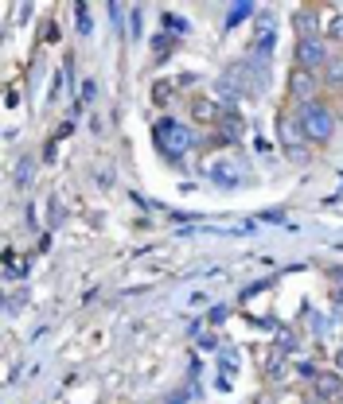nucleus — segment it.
I'll use <instances>...</instances> for the list:
<instances>
[{"instance_id":"f3484780","label":"nucleus","mask_w":343,"mask_h":404,"mask_svg":"<svg viewBox=\"0 0 343 404\" xmlns=\"http://www.w3.org/2000/svg\"><path fill=\"white\" fill-rule=\"evenodd\" d=\"M164 24H168L172 31H184L187 36V20H180V16H164Z\"/></svg>"},{"instance_id":"4468645a","label":"nucleus","mask_w":343,"mask_h":404,"mask_svg":"<svg viewBox=\"0 0 343 404\" xmlns=\"http://www.w3.org/2000/svg\"><path fill=\"white\" fill-rule=\"evenodd\" d=\"M172 47H176V39H172V36H160L156 39V59H168Z\"/></svg>"},{"instance_id":"dca6fc26","label":"nucleus","mask_w":343,"mask_h":404,"mask_svg":"<svg viewBox=\"0 0 343 404\" xmlns=\"http://www.w3.org/2000/svg\"><path fill=\"white\" fill-rule=\"evenodd\" d=\"M94 97H98V82H94V78H86V82H82V101H94Z\"/></svg>"},{"instance_id":"423d86ee","label":"nucleus","mask_w":343,"mask_h":404,"mask_svg":"<svg viewBox=\"0 0 343 404\" xmlns=\"http://www.w3.org/2000/svg\"><path fill=\"white\" fill-rule=\"evenodd\" d=\"M312 389H316L320 401H340L343 377H340V373H316V377H312Z\"/></svg>"},{"instance_id":"f03ea898","label":"nucleus","mask_w":343,"mask_h":404,"mask_svg":"<svg viewBox=\"0 0 343 404\" xmlns=\"http://www.w3.org/2000/svg\"><path fill=\"white\" fill-rule=\"evenodd\" d=\"M331 129H335V113H331L328 105L308 101V105L300 109V132H305V140L324 144V140H331Z\"/></svg>"},{"instance_id":"39448f33","label":"nucleus","mask_w":343,"mask_h":404,"mask_svg":"<svg viewBox=\"0 0 343 404\" xmlns=\"http://www.w3.org/2000/svg\"><path fill=\"white\" fill-rule=\"evenodd\" d=\"M289 90H293V97L296 101H312V94H316V74L312 71H300V66H296L293 71V78H289Z\"/></svg>"},{"instance_id":"9d476101","label":"nucleus","mask_w":343,"mask_h":404,"mask_svg":"<svg viewBox=\"0 0 343 404\" xmlns=\"http://www.w3.org/2000/svg\"><path fill=\"white\" fill-rule=\"evenodd\" d=\"M176 86H180V78H176V82H156V86H152V101H156V105H164V101L176 94Z\"/></svg>"},{"instance_id":"1a4fd4ad","label":"nucleus","mask_w":343,"mask_h":404,"mask_svg":"<svg viewBox=\"0 0 343 404\" xmlns=\"http://www.w3.org/2000/svg\"><path fill=\"white\" fill-rule=\"evenodd\" d=\"M296 31H300V39H316V20L308 12H296Z\"/></svg>"},{"instance_id":"20e7f679","label":"nucleus","mask_w":343,"mask_h":404,"mask_svg":"<svg viewBox=\"0 0 343 404\" xmlns=\"http://www.w3.org/2000/svg\"><path fill=\"white\" fill-rule=\"evenodd\" d=\"M273 43H277V31H273V20L261 16L257 20V39H254V62H265L273 55Z\"/></svg>"},{"instance_id":"ddd939ff","label":"nucleus","mask_w":343,"mask_h":404,"mask_svg":"<svg viewBox=\"0 0 343 404\" xmlns=\"http://www.w3.org/2000/svg\"><path fill=\"white\" fill-rule=\"evenodd\" d=\"M74 12H78V31H82V36H90V27H94V20H90V8H86V4H74Z\"/></svg>"},{"instance_id":"f257e3e1","label":"nucleus","mask_w":343,"mask_h":404,"mask_svg":"<svg viewBox=\"0 0 343 404\" xmlns=\"http://www.w3.org/2000/svg\"><path fill=\"white\" fill-rule=\"evenodd\" d=\"M152 136H156L164 155H184V152L196 148V132L187 129L184 121H172V117H160L156 125H152Z\"/></svg>"},{"instance_id":"a211bd4d","label":"nucleus","mask_w":343,"mask_h":404,"mask_svg":"<svg viewBox=\"0 0 343 404\" xmlns=\"http://www.w3.org/2000/svg\"><path fill=\"white\" fill-rule=\"evenodd\" d=\"M328 74H331V82L340 86V78H343V62H331V66H328Z\"/></svg>"},{"instance_id":"2eb2a0df","label":"nucleus","mask_w":343,"mask_h":404,"mask_svg":"<svg viewBox=\"0 0 343 404\" xmlns=\"http://www.w3.org/2000/svg\"><path fill=\"white\" fill-rule=\"evenodd\" d=\"M219 132L226 140H238V121H219Z\"/></svg>"},{"instance_id":"6ab92c4d","label":"nucleus","mask_w":343,"mask_h":404,"mask_svg":"<svg viewBox=\"0 0 343 404\" xmlns=\"http://www.w3.org/2000/svg\"><path fill=\"white\" fill-rule=\"evenodd\" d=\"M335 362H340V373H343V350H340V357H335Z\"/></svg>"},{"instance_id":"f8f14e48","label":"nucleus","mask_w":343,"mask_h":404,"mask_svg":"<svg viewBox=\"0 0 343 404\" xmlns=\"http://www.w3.org/2000/svg\"><path fill=\"white\" fill-rule=\"evenodd\" d=\"M328 39H335V43H343V12L328 16Z\"/></svg>"},{"instance_id":"6e6552de","label":"nucleus","mask_w":343,"mask_h":404,"mask_svg":"<svg viewBox=\"0 0 343 404\" xmlns=\"http://www.w3.org/2000/svg\"><path fill=\"white\" fill-rule=\"evenodd\" d=\"M36 179V160H20L16 164V187H27Z\"/></svg>"},{"instance_id":"0eeeda50","label":"nucleus","mask_w":343,"mask_h":404,"mask_svg":"<svg viewBox=\"0 0 343 404\" xmlns=\"http://www.w3.org/2000/svg\"><path fill=\"white\" fill-rule=\"evenodd\" d=\"M191 113H196V121H215V125L222 121V109L215 105L211 97H196V101H191Z\"/></svg>"},{"instance_id":"7ed1b4c3","label":"nucleus","mask_w":343,"mask_h":404,"mask_svg":"<svg viewBox=\"0 0 343 404\" xmlns=\"http://www.w3.org/2000/svg\"><path fill=\"white\" fill-rule=\"evenodd\" d=\"M296 62H300V71H316L328 62V51L320 39H300V47H296Z\"/></svg>"},{"instance_id":"9b49d317","label":"nucleus","mask_w":343,"mask_h":404,"mask_svg":"<svg viewBox=\"0 0 343 404\" xmlns=\"http://www.w3.org/2000/svg\"><path fill=\"white\" fill-rule=\"evenodd\" d=\"M246 16H254V4H234V8H230V20H226V27L242 24Z\"/></svg>"}]
</instances>
